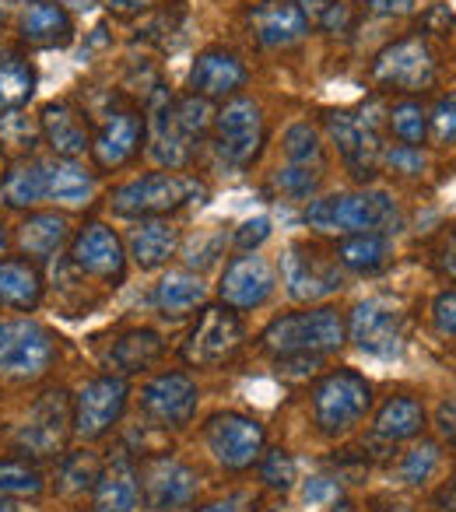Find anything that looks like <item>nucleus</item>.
Returning <instances> with one entry per match:
<instances>
[{
  "instance_id": "f257e3e1",
  "label": "nucleus",
  "mask_w": 456,
  "mask_h": 512,
  "mask_svg": "<svg viewBox=\"0 0 456 512\" xmlns=\"http://www.w3.org/2000/svg\"><path fill=\"white\" fill-rule=\"evenodd\" d=\"M348 341V327L344 316L330 306H313L302 313H285L278 320L267 323L260 334V348L271 358L281 362H320L323 355H334L341 344Z\"/></svg>"
},
{
  "instance_id": "f03ea898",
  "label": "nucleus",
  "mask_w": 456,
  "mask_h": 512,
  "mask_svg": "<svg viewBox=\"0 0 456 512\" xmlns=\"http://www.w3.org/2000/svg\"><path fill=\"white\" fill-rule=\"evenodd\" d=\"M302 221L316 235H355V232H386L400 225V207L393 193L386 190H355V193H330L306 204Z\"/></svg>"
},
{
  "instance_id": "7ed1b4c3",
  "label": "nucleus",
  "mask_w": 456,
  "mask_h": 512,
  "mask_svg": "<svg viewBox=\"0 0 456 512\" xmlns=\"http://www.w3.org/2000/svg\"><path fill=\"white\" fill-rule=\"evenodd\" d=\"M207 186L197 176H183V172H148L120 183L109 193V207L113 214L130 221L141 218H169V214L190 207L193 200H204Z\"/></svg>"
},
{
  "instance_id": "20e7f679",
  "label": "nucleus",
  "mask_w": 456,
  "mask_h": 512,
  "mask_svg": "<svg viewBox=\"0 0 456 512\" xmlns=\"http://www.w3.org/2000/svg\"><path fill=\"white\" fill-rule=\"evenodd\" d=\"M313 425L327 439H344L372 411V383L355 369H334L313 386Z\"/></svg>"
},
{
  "instance_id": "39448f33",
  "label": "nucleus",
  "mask_w": 456,
  "mask_h": 512,
  "mask_svg": "<svg viewBox=\"0 0 456 512\" xmlns=\"http://www.w3.org/2000/svg\"><path fill=\"white\" fill-rule=\"evenodd\" d=\"M267 141V120L264 109L250 95H236V99L221 102L211 123V144L214 155L228 169H250L260 158Z\"/></svg>"
},
{
  "instance_id": "423d86ee",
  "label": "nucleus",
  "mask_w": 456,
  "mask_h": 512,
  "mask_svg": "<svg viewBox=\"0 0 456 512\" xmlns=\"http://www.w3.org/2000/svg\"><path fill=\"white\" fill-rule=\"evenodd\" d=\"M327 134L358 183H365L383 169V134H379V116L372 102L358 109H330Z\"/></svg>"
},
{
  "instance_id": "0eeeda50",
  "label": "nucleus",
  "mask_w": 456,
  "mask_h": 512,
  "mask_svg": "<svg viewBox=\"0 0 456 512\" xmlns=\"http://www.w3.org/2000/svg\"><path fill=\"white\" fill-rule=\"evenodd\" d=\"M57 362V337L36 320H0V376L32 383Z\"/></svg>"
},
{
  "instance_id": "6e6552de",
  "label": "nucleus",
  "mask_w": 456,
  "mask_h": 512,
  "mask_svg": "<svg viewBox=\"0 0 456 512\" xmlns=\"http://www.w3.org/2000/svg\"><path fill=\"white\" fill-rule=\"evenodd\" d=\"M204 442L211 460L221 470H232V474H243L253 463H260L267 446V432L257 418L239 411H218L207 418L204 425Z\"/></svg>"
},
{
  "instance_id": "1a4fd4ad",
  "label": "nucleus",
  "mask_w": 456,
  "mask_h": 512,
  "mask_svg": "<svg viewBox=\"0 0 456 512\" xmlns=\"http://www.w3.org/2000/svg\"><path fill=\"white\" fill-rule=\"evenodd\" d=\"M435 74H439L435 53L421 36L397 39V43L383 46L372 60V81L383 92L418 95L435 85Z\"/></svg>"
},
{
  "instance_id": "9d476101",
  "label": "nucleus",
  "mask_w": 456,
  "mask_h": 512,
  "mask_svg": "<svg viewBox=\"0 0 456 512\" xmlns=\"http://www.w3.org/2000/svg\"><path fill=\"white\" fill-rule=\"evenodd\" d=\"M243 341H246V327L236 309L204 306L200 309V320L186 334L179 355L193 369H218V365H225L228 358L243 348Z\"/></svg>"
},
{
  "instance_id": "9b49d317",
  "label": "nucleus",
  "mask_w": 456,
  "mask_h": 512,
  "mask_svg": "<svg viewBox=\"0 0 456 512\" xmlns=\"http://www.w3.org/2000/svg\"><path fill=\"white\" fill-rule=\"evenodd\" d=\"M74 425V397H67V390H46L36 397L25 425L18 428L15 446L22 456H39V460H50V456H60L67 435Z\"/></svg>"
},
{
  "instance_id": "f8f14e48",
  "label": "nucleus",
  "mask_w": 456,
  "mask_h": 512,
  "mask_svg": "<svg viewBox=\"0 0 456 512\" xmlns=\"http://www.w3.org/2000/svg\"><path fill=\"white\" fill-rule=\"evenodd\" d=\"M127 397L130 386L123 376H95L88 379L85 386L74 397V425L71 432L78 435L81 442H99L120 425L123 411H127Z\"/></svg>"
},
{
  "instance_id": "ddd939ff",
  "label": "nucleus",
  "mask_w": 456,
  "mask_h": 512,
  "mask_svg": "<svg viewBox=\"0 0 456 512\" xmlns=\"http://www.w3.org/2000/svg\"><path fill=\"white\" fill-rule=\"evenodd\" d=\"M281 281L295 302H323L344 288L341 264L309 242H292L281 256Z\"/></svg>"
},
{
  "instance_id": "4468645a",
  "label": "nucleus",
  "mask_w": 456,
  "mask_h": 512,
  "mask_svg": "<svg viewBox=\"0 0 456 512\" xmlns=\"http://www.w3.org/2000/svg\"><path fill=\"white\" fill-rule=\"evenodd\" d=\"M200 477L176 456H151L141 467L144 512H190L197 502Z\"/></svg>"
},
{
  "instance_id": "2eb2a0df",
  "label": "nucleus",
  "mask_w": 456,
  "mask_h": 512,
  "mask_svg": "<svg viewBox=\"0 0 456 512\" xmlns=\"http://www.w3.org/2000/svg\"><path fill=\"white\" fill-rule=\"evenodd\" d=\"M274 292H278V271L257 253L232 256L218 281L221 306L236 309V313H250V309L267 306L274 299Z\"/></svg>"
},
{
  "instance_id": "dca6fc26",
  "label": "nucleus",
  "mask_w": 456,
  "mask_h": 512,
  "mask_svg": "<svg viewBox=\"0 0 456 512\" xmlns=\"http://www.w3.org/2000/svg\"><path fill=\"white\" fill-rule=\"evenodd\" d=\"M71 264L88 278L120 285L127 274V246L106 221H88L71 239Z\"/></svg>"
},
{
  "instance_id": "f3484780",
  "label": "nucleus",
  "mask_w": 456,
  "mask_h": 512,
  "mask_svg": "<svg viewBox=\"0 0 456 512\" xmlns=\"http://www.w3.org/2000/svg\"><path fill=\"white\" fill-rule=\"evenodd\" d=\"M144 144H148V158L162 165L165 172H183L193 162L197 144L183 134L176 123V109H172V95L158 88L148 102V116H144Z\"/></svg>"
},
{
  "instance_id": "a211bd4d",
  "label": "nucleus",
  "mask_w": 456,
  "mask_h": 512,
  "mask_svg": "<svg viewBox=\"0 0 456 512\" xmlns=\"http://www.w3.org/2000/svg\"><path fill=\"white\" fill-rule=\"evenodd\" d=\"M200 390L186 372H158L144 383L141 411L162 428H186L197 414Z\"/></svg>"
},
{
  "instance_id": "6ab92c4d",
  "label": "nucleus",
  "mask_w": 456,
  "mask_h": 512,
  "mask_svg": "<svg viewBox=\"0 0 456 512\" xmlns=\"http://www.w3.org/2000/svg\"><path fill=\"white\" fill-rule=\"evenodd\" d=\"M246 81H250V67L239 60V53L225 46H207L193 60L186 85H190V95H200L207 102H228L243 95Z\"/></svg>"
},
{
  "instance_id": "aec40b11",
  "label": "nucleus",
  "mask_w": 456,
  "mask_h": 512,
  "mask_svg": "<svg viewBox=\"0 0 456 512\" xmlns=\"http://www.w3.org/2000/svg\"><path fill=\"white\" fill-rule=\"evenodd\" d=\"M344 327H348V337L355 341V348L365 351V355L393 358L404 348V316L379 299L358 302Z\"/></svg>"
},
{
  "instance_id": "412c9836",
  "label": "nucleus",
  "mask_w": 456,
  "mask_h": 512,
  "mask_svg": "<svg viewBox=\"0 0 456 512\" xmlns=\"http://www.w3.org/2000/svg\"><path fill=\"white\" fill-rule=\"evenodd\" d=\"M144 144V116L130 106H113L92 137V155L102 172H116L134 162Z\"/></svg>"
},
{
  "instance_id": "4be33fe9",
  "label": "nucleus",
  "mask_w": 456,
  "mask_h": 512,
  "mask_svg": "<svg viewBox=\"0 0 456 512\" xmlns=\"http://www.w3.org/2000/svg\"><path fill=\"white\" fill-rule=\"evenodd\" d=\"M246 25L267 50H292L313 29L302 4H295V0H260L257 8L246 15Z\"/></svg>"
},
{
  "instance_id": "5701e85b",
  "label": "nucleus",
  "mask_w": 456,
  "mask_h": 512,
  "mask_svg": "<svg viewBox=\"0 0 456 512\" xmlns=\"http://www.w3.org/2000/svg\"><path fill=\"white\" fill-rule=\"evenodd\" d=\"M15 29L18 39L32 50H64L74 39V18L57 0H25Z\"/></svg>"
},
{
  "instance_id": "b1692460",
  "label": "nucleus",
  "mask_w": 456,
  "mask_h": 512,
  "mask_svg": "<svg viewBox=\"0 0 456 512\" xmlns=\"http://www.w3.org/2000/svg\"><path fill=\"white\" fill-rule=\"evenodd\" d=\"M39 137L53 151V158H81L85 151H92L88 120L71 102H46L39 113Z\"/></svg>"
},
{
  "instance_id": "393cba45",
  "label": "nucleus",
  "mask_w": 456,
  "mask_h": 512,
  "mask_svg": "<svg viewBox=\"0 0 456 512\" xmlns=\"http://www.w3.org/2000/svg\"><path fill=\"white\" fill-rule=\"evenodd\" d=\"M141 505V470L130 456H113L92 484V512H137Z\"/></svg>"
},
{
  "instance_id": "a878e982",
  "label": "nucleus",
  "mask_w": 456,
  "mask_h": 512,
  "mask_svg": "<svg viewBox=\"0 0 456 512\" xmlns=\"http://www.w3.org/2000/svg\"><path fill=\"white\" fill-rule=\"evenodd\" d=\"M127 256L141 271H158L176 256L179 249V225L169 218H141L127 232Z\"/></svg>"
},
{
  "instance_id": "bb28decb",
  "label": "nucleus",
  "mask_w": 456,
  "mask_h": 512,
  "mask_svg": "<svg viewBox=\"0 0 456 512\" xmlns=\"http://www.w3.org/2000/svg\"><path fill=\"white\" fill-rule=\"evenodd\" d=\"M71 239V221L57 211H32L25 214V221L18 225V249H22L25 260L32 264H46Z\"/></svg>"
},
{
  "instance_id": "cd10ccee",
  "label": "nucleus",
  "mask_w": 456,
  "mask_h": 512,
  "mask_svg": "<svg viewBox=\"0 0 456 512\" xmlns=\"http://www.w3.org/2000/svg\"><path fill=\"white\" fill-rule=\"evenodd\" d=\"M334 260L351 274H379L393 260V239L386 232L341 235L334 246Z\"/></svg>"
},
{
  "instance_id": "c85d7f7f",
  "label": "nucleus",
  "mask_w": 456,
  "mask_h": 512,
  "mask_svg": "<svg viewBox=\"0 0 456 512\" xmlns=\"http://www.w3.org/2000/svg\"><path fill=\"white\" fill-rule=\"evenodd\" d=\"M0 200L15 211H32V207L46 204L50 190H46V158H18L8 165L4 179H0Z\"/></svg>"
},
{
  "instance_id": "c756f323",
  "label": "nucleus",
  "mask_w": 456,
  "mask_h": 512,
  "mask_svg": "<svg viewBox=\"0 0 456 512\" xmlns=\"http://www.w3.org/2000/svg\"><path fill=\"white\" fill-rule=\"evenodd\" d=\"M46 190L60 207H88L95 197V172L78 158H46Z\"/></svg>"
},
{
  "instance_id": "7c9ffc66",
  "label": "nucleus",
  "mask_w": 456,
  "mask_h": 512,
  "mask_svg": "<svg viewBox=\"0 0 456 512\" xmlns=\"http://www.w3.org/2000/svg\"><path fill=\"white\" fill-rule=\"evenodd\" d=\"M151 299H155V309L165 320H183V316L207 306V285H204V278L193 271H169L155 285Z\"/></svg>"
},
{
  "instance_id": "2f4dec72",
  "label": "nucleus",
  "mask_w": 456,
  "mask_h": 512,
  "mask_svg": "<svg viewBox=\"0 0 456 512\" xmlns=\"http://www.w3.org/2000/svg\"><path fill=\"white\" fill-rule=\"evenodd\" d=\"M43 274L32 260H0V309L32 313L43 302Z\"/></svg>"
},
{
  "instance_id": "473e14b6",
  "label": "nucleus",
  "mask_w": 456,
  "mask_h": 512,
  "mask_svg": "<svg viewBox=\"0 0 456 512\" xmlns=\"http://www.w3.org/2000/svg\"><path fill=\"white\" fill-rule=\"evenodd\" d=\"M165 355V341L155 330H127L120 341L109 351V369H116L113 376H134V372H148L151 365H158V358Z\"/></svg>"
},
{
  "instance_id": "72a5a7b5",
  "label": "nucleus",
  "mask_w": 456,
  "mask_h": 512,
  "mask_svg": "<svg viewBox=\"0 0 456 512\" xmlns=\"http://www.w3.org/2000/svg\"><path fill=\"white\" fill-rule=\"evenodd\" d=\"M372 432H376L379 439H386V442H411V439H418V435L425 432V407H421L418 397H407V393H400V397H390L383 407H379Z\"/></svg>"
},
{
  "instance_id": "f704fd0d",
  "label": "nucleus",
  "mask_w": 456,
  "mask_h": 512,
  "mask_svg": "<svg viewBox=\"0 0 456 512\" xmlns=\"http://www.w3.org/2000/svg\"><path fill=\"white\" fill-rule=\"evenodd\" d=\"M36 85V67L22 53H0V109H25Z\"/></svg>"
},
{
  "instance_id": "c9c22d12",
  "label": "nucleus",
  "mask_w": 456,
  "mask_h": 512,
  "mask_svg": "<svg viewBox=\"0 0 456 512\" xmlns=\"http://www.w3.org/2000/svg\"><path fill=\"white\" fill-rule=\"evenodd\" d=\"M46 488V477L36 463H29V456H4L0 460V495L4 498H39Z\"/></svg>"
},
{
  "instance_id": "e433bc0d",
  "label": "nucleus",
  "mask_w": 456,
  "mask_h": 512,
  "mask_svg": "<svg viewBox=\"0 0 456 512\" xmlns=\"http://www.w3.org/2000/svg\"><path fill=\"white\" fill-rule=\"evenodd\" d=\"M386 127H390V134L397 137L400 144L421 148L428 137V109L421 106L414 95H404V99H397L386 109Z\"/></svg>"
},
{
  "instance_id": "4c0bfd02",
  "label": "nucleus",
  "mask_w": 456,
  "mask_h": 512,
  "mask_svg": "<svg viewBox=\"0 0 456 512\" xmlns=\"http://www.w3.org/2000/svg\"><path fill=\"white\" fill-rule=\"evenodd\" d=\"M281 151H285V162L292 165H316L323 169V141L320 130L313 123L299 120L285 130V141H281Z\"/></svg>"
},
{
  "instance_id": "58836bf2",
  "label": "nucleus",
  "mask_w": 456,
  "mask_h": 512,
  "mask_svg": "<svg viewBox=\"0 0 456 512\" xmlns=\"http://www.w3.org/2000/svg\"><path fill=\"white\" fill-rule=\"evenodd\" d=\"M172 109H176V123L183 127V134L190 137L193 144H200L207 134H211L214 109L207 99H200V95H183V99L172 102Z\"/></svg>"
},
{
  "instance_id": "ea45409f",
  "label": "nucleus",
  "mask_w": 456,
  "mask_h": 512,
  "mask_svg": "<svg viewBox=\"0 0 456 512\" xmlns=\"http://www.w3.org/2000/svg\"><path fill=\"white\" fill-rule=\"evenodd\" d=\"M323 179V169H316V165H292L285 162L278 172H274V190H281V197H292V200H309L316 193V186H320Z\"/></svg>"
},
{
  "instance_id": "a19ab883",
  "label": "nucleus",
  "mask_w": 456,
  "mask_h": 512,
  "mask_svg": "<svg viewBox=\"0 0 456 512\" xmlns=\"http://www.w3.org/2000/svg\"><path fill=\"white\" fill-rule=\"evenodd\" d=\"M99 463H95V456L88 453H74V456H67L64 460V467H60V491L64 495H71V498H78V495H85L88 488L95 484V477H99Z\"/></svg>"
},
{
  "instance_id": "79ce46f5",
  "label": "nucleus",
  "mask_w": 456,
  "mask_h": 512,
  "mask_svg": "<svg viewBox=\"0 0 456 512\" xmlns=\"http://www.w3.org/2000/svg\"><path fill=\"white\" fill-rule=\"evenodd\" d=\"M439 460H442V449L435 446V442H421V446H414L411 453H404V460H400V481L404 484H425L432 481V474L439 470Z\"/></svg>"
},
{
  "instance_id": "37998d69",
  "label": "nucleus",
  "mask_w": 456,
  "mask_h": 512,
  "mask_svg": "<svg viewBox=\"0 0 456 512\" xmlns=\"http://www.w3.org/2000/svg\"><path fill=\"white\" fill-rule=\"evenodd\" d=\"M260 477H264L267 488L288 491L299 481V470H295V456L288 449H264L260 456Z\"/></svg>"
},
{
  "instance_id": "c03bdc74",
  "label": "nucleus",
  "mask_w": 456,
  "mask_h": 512,
  "mask_svg": "<svg viewBox=\"0 0 456 512\" xmlns=\"http://www.w3.org/2000/svg\"><path fill=\"white\" fill-rule=\"evenodd\" d=\"M36 141H39V123L22 116V109H0V144L4 148L32 151Z\"/></svg>"
},
{
  "instance_id": "a18cd8bd",
  "label": "nucleus",
  "mask_w": 456,
  "mask_h": 512,
  "mask_svg": "<svg viewBox=\"0 0 456 512\" xmlns=\"http://www.w3.org/2000/svg\"><path fill=\"white\" fill-rule=\"evenodd\" d=\"M302 11H306L309 25H320L323 32H344L351 22L344 0H302Z\"/></svg>"
},
{
  "instance_id": "49530a36",
  "label": "nucleus",
  "mask_w": 456,
  "mask_h": 512,
  "mask_svg": "<svg viewBox=\"0 0 456 512\" xmlns=\"http://www.w3.org/2000/svg\"><path fill=\"white\" fill-rule=\"evenodd\" d=\"M428 134L435 144H456V92L439 95L428 109Z\"/></svg>"
},
{
  "instance_id": "de8ad7c7",
  "label": "nucleus",
  "mask_w": 456,
  "mask_h": 512,
  "mask_svg": "<svg viewBox=\"0 0 456 512\" xmlns=\"http://www.w3.org/2000/svg\"><path fill=\"white\" fill-rule=\"evenodd\" d=\"M383 169L414 179L425 172V155H421V148H411V144H393V148H383Z\"/></svg>"
},
{
  "instance_id": "09e8293b",
  "label": "nucleus",
  "mask_w": 456,
  "mask_h": 512,
  "mask_svg": "<svg viewBox=\"0 0 456 512\" xmlns=\"http://www.w3.org/2000/svg\"><path fill=\"white\" fill-rule=\"evenodd\" d=\"M432 323L442 337H456V288H446L432 299Z\"/></svg>"
},
{
  "instance_id": "8fccbe9b",
  "label": "nucleus",
  "mask_w": 456,
  "mask_h": 512,
  "mask_svg": "<svg viewBox=\"0 0 456 512\" xmlns=\"http://www.w3.org/2000/svg\"><path fill=\"white\" fill-rule=\"evenodd\" d=\"M267 239H271V218H267V214H257V218L243 221V225L236 228V246L243 249V253H257V246Z\"/></svg>"
},
{
  "instance_id": "3c124183",
  "label": "nucleus",
  "mask_w": 456,
  "mask_h": 512,
  "mask_svg": "<svg viewBox=\"0 0 456 512\" xmlns=\"http://www.w3.org/2000/svg\"><path fill=\"white\" fill-rule=\"evenodd\" d=\"M302 498H306V505H334L341 498V484L334 477H309Z\"/></svg>"
},
{
  "instance_id": "603ef678",
  "label": "nucleus",
  "mask_w": 456,
  "mask_h": 512,
  "mask_svg": "<svg viewBox=\"0 0 456 512\" xmlns=\"http://www.w3.org/2000/svg\"><path fill=\"white\" fill-rule=\"evenodd\" d=\"M197 512H257V495H250V491H228V495L200 505Z\"/></svg>"
},
{
  "instance_id": "864d4df0",
  "label": "nucleus",
  "mask_w": 456,
  "mask_h": 512,
  "mask_svg": "<svg viewBox=\"0 0 456 512\" xmlns=\"http://www.w3.org/2000/svg\"><path fill=\"white\" fill-rule=\"evenodd\" d=\"M365 8L383 18H407V15H414L418 0H365Z\"/></svg>"
},
{
  "instance_id": "5fc2aeb1",
  "label": "nucleus",
  "mask_w": 456,
  "mask_h": 512,
  "mask_svg": "<svg viewBox=\"0 0 456 512\" xmlns=\"http://www.w3.org/2000/svg\"><path fill=\"white\" fill-rule=\"evenodd\" d=\"M155 0H106V8L113 15H137V11H148Z\"/></svg>"
},
{
  "instance_id": "6e6d98bb",
  "label": "nucleus",
  "mask_w": 456,
  "mask_h": 512,
  "mask_svg": "<svg viewBox=\"0 0 456 512\" xmlns=\"http://www.w3.org/2000/svg\"><path fill=\"white\" fill-rule=\"evenodd\" d=\"M439 428H442V435H446V439H453V442H456V404H453V407L442 404V411H439Z\"/></svg>"
},
{
  "instance_id": "4d7b16f0",
  "label": "nucleus",
  "mask_w": 456,
  "mask_h": 512,
  "mask_svg": "<svg viewBox=\"0 0 456 512\" xmlns=\"http://www.w3.org/2000/svg\"><path fill=\"white\" fill-rule=\"evenodd\" d=\"M60 8H67L71 15H85V11H92L99 0H57Z\"/></svg>"
},
{
  "instance_id": "13d9d810",
  "label": "nucleus",
  "mask_w": 456,
  "mask_h": 512,
  "mask_svg": "<svg viewBox=\"0 0 456 512\" xmlns=\"http://www.w3.org/2000/svg\"><path fill=\"white\" fill-rule=\"evenodd\" d=\"M4 253H8V225L0 218V260H4Z\"/></svg>"
},
{
  "instance_id": "bf43d9fd",
  "label": "nucleus",
  "mask_w": 456,
  "mask_h": 512,
  "mask_svg": "<svg viewBox=\"0 0 456 512\" xmlns=\"http://www.w3.org/2000/svg\"><path fill=\"white\" fill-rule=\"evenodd\" d=\"M330 512H362L358 505H351V502H334L330 505Z\"/></svg>"
},
{
  "instance_id": "052dcab7",
  "label": "nucleus",
  "mask_w": 456,
  "mask_h": 512,
  "mask_svg": "<svg viewBox=\"0 0 456 512\" xmlns=\"http://www.w3.org/2000/svg\"><path fill=\"white\" fill-rule=\"evenodd\" d=\"M0 512H22V509L15 505V498H4V495H0Z\"/></svg>"
}]
</instances>
